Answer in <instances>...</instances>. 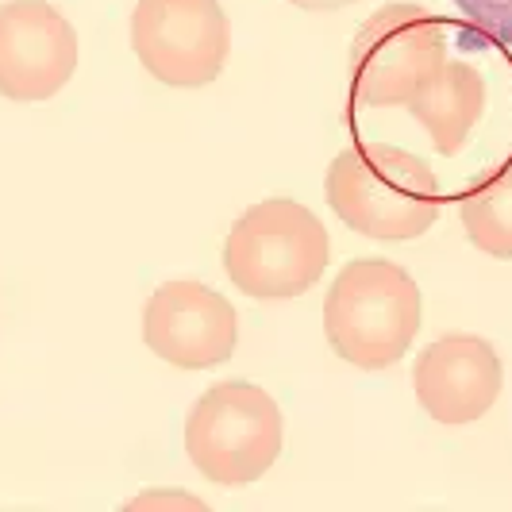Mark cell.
Wrapping results in <instances>:
<instances>
[{
    "instance_id": "8fae6325",
    "label": "cell",
    "mask_w": 512,
    "mask_h": 512,
    "mask_svg": "<svg viewBox=\"0 0 512 512\" xmlns=\"http://www.w3.org/2000/svg\"><path fill=\"white\" fill-rule=\"evenodd\" d=\"M459 220L466 239L493 258H512V166L478 181L459 197Z\"/></svg>"
},
{
    "instance_id": "6da1fadb",
    "label": "cell",
    "mask_w": 512,
    "mask_h": 512,
    "mask_svg": "<svg viewBox=\"0 0 512 512\" xmlns=\"http://www.w3.org/2000/svg\"><path fill=\"white\" fill-rule=\"evenodd\" d=\"M324 197L347 228L378 243L420 239L443 205L432 166L420 154L385 143H362L335 154Z\"/></svg>"
},
{
    "instance_id": "9c48e42d",
    "label": "cell",
    "mask_w": 512,
    "mask_h": 512,
    "mask_svg": "<svg viewBox=\"0 0 512 512\" xmlns=\"http://www.w3.org/2000/svg\"><path fill=\"white\" fill-rule=\"evenodd\" d=\"M416 401L436 424L459 428L482 420L505 385V366L497 347L482 335L455 332L428 343L412 366Z\"/></svg>"
},
{
    "instance_id": "7c38bea8",
    "label": "cell",
    "mask_w": 512,
    "mask_h": 512,
    "mask_svg": "<svg viewBox=\"0 0 512 512\" xmlns=\"http://www.w3.org/2000/svg\"><path fill=\"white\" fill-rule=\"evenodd\" d=\"M455 4L486 39L512 47V0H455Z\"/></svg>"
},
{
    "instance_id": "ba28073f",
    "label": "cell",
    "mask_w": 512,
    "mask_h": 512,
    "mask_svg": "<svg viewBox=\"0 0 512 512\" xmlns=\"http://www.w3.org/2000/svg\"><path fill=\"white\" fill-rule=\"evenodd\" d=\"M74 24L47 0L0 4V97L20 104L51 101L77 70Z\"/></svg>"
},
{
    "instance_id": "52a82bcc",
    "label": "cell",
    "mask_w": 512,
    "mask_h": 512,
    "mask_svg": "<svg viewBox=\"0 0 512 512\" xmlns=\"http://www.w3.org/2000/svg\"><path fill=\"white\" fill-rule=\"evenodd\" d=\"M143 343L178 370H212L235 355L239 316L205 282H166L143 308Z\"/></svg>"
},
{
    "instance_id": "5bb4252c",
    "label": "cell",
    "mask_w": 512,
    "mask_h": 512,
    "mask_svg": "<svg viewBox=\"0 0 512 512\" xmlns=\"http://www.w3.org/2000/svg\"><path fill=\"white\" fill-rule=\"evenodd\" d=\"M293 8L301 12H335V8H347V4H359V0H289Z\"/></svg>"
},
{
    "instance_id": "5b68a950",
    "label": "cell",
    "mask_w": 512,
    "mask_h": 512,
    "mask_svg": "<svg viewBox=\"0 0 512 512\" xmlns=\"http://www.w3.org/2000/svg\"><path fill=\"white\" fill-rule=\"evenodd\" d=\"M447 62V27L432 8L393 0L359 27L347 81L362 108H405Z\"/></svg>"
},
{
    "instance_id": "8992f818",
    "label": "cell",
    "mask_w": 512,
    "mask_h": 512,
    "mask_svg": "<svg viewBox=\"0 0 512 512\" xmlns=\"http://www.w3.org/2000/svg\"><path fill=\"white\" fill-rule=\"evenodd\" d=\"M131 51L170 89L212 85L231 54V24L220 0H135Z\"/></svg>"
},
{
    "instance_id": "277c9868",
    "label": "cell",
    "mask_w": 512,
    "mask_h": 512,
    "mask_svg": "<svg viewBox=\"0 0 512 512\" xmlns=\"http://www.w3.org/2000/svg\"><path fill=\"white\" fill-rule=\"evenodd\" d=\"M282 409L255 382H216L185 416L189 462L212 486H251L282 455Z\"/></svg>"
},
{
    "instance_id": "30bf717a",
    "label": "cell",
    "mask_w": 512,
    "mask_h": 512,
    "mask_svg": "<svg viewBox=\"0 0 512 512\" xmlns=\"http://www.w3.org/2000/svg\"><path fill=\"white\" fill-rule=\"evenodd\" d=\"M486 77L478 66L462 62V58H447L439 66V74L412 97L405 108L420 128L432 135L439 154H459L470 139L474 124L486 112Z\"/></svg>"
},
{
    "instance_id": "4fadbf2b",
    "label": "cell",
    "mask_w": 512,
    "mask_h": 512,
    "mask_svg": "<svg viewBox=\"0 0 512 512\" xmlns=\"http://www.w3.org/2000/svg\"><path fill=\"white\" fill-rule=\"evenodd\" d=\"M154 505H185V509H205L197 497H189V493H143V497H135L128 501V509H154Z\"/></svg>"
},
{
    "instance_id": "7a4b0ae2",
    "label": "cell",
    "mask_w": 512,
    "mask_h": 512,
    "mask_svg": "<svg viewBox=\"0 0 512 512\" xmlns=\"http://www.w3.org/2000/svg\"><path fill=\"white\" fill-rule=\"evenodd\" d=\"M424 324V297L405 266L355 258L335 274L324 297V335L343 362L389 370L405 359Z\"/></svg>"
},
{
    "instance_id": "3957f363",
    "label": "cell",
    "mask_w": 512,
    "mask_h": 512,
    "mask_svg": "<svg viewBox=\"0 0 512 512\" xmlns=\"http://www.w3.org/2000/svg\"><path fill=\"white\" fill-rule=\"evenodd\" d=\"M332 262V235L312 208L289 197L251 205L228 231L224 274L243 297L293 301L324 278Z\"/></svg>"
}]
</instances>
